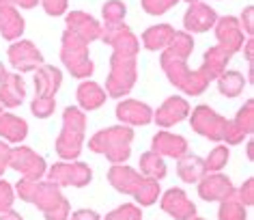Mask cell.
<instances>
[{
	"label": "cell",
	"mask_w": 254,
	"mask_h": 220,
	"mask_svg": "<svg viewBox=\"0 0 254 220\" xmlns=\"http://www.w3.org/2000/svg\"><path fill=\"white\" fill-rule=\"evenodd\" d=\"M101 39L108 46L114 48L112 54V72L108 76L106 89L110 97H123L125 93L131 91L136 82V54L140 43L134 37L125 24H117V26H106L101 30Z\"/></svg>",
	"instance_id": "obj_1"
},
{
	"label": "cell",
	"mask_w": 254,
	"mask_h": 220,
	"mask_svg": "<svg viewBox=\"0 0 254 220\" xmlns=\"http://www.w3.org/2000/svg\"><path fill=\"white\" fill-rule=\"evenodd\" d=\"M192 48H194V41L188 33H175L166 52L162 54V67L173 84H177L179 89L190 93V95H200L209 82L198 73V69L190 72L186 65Z\"/></svg>",
	"instance_id": "obj_2"
},
{
	"label": "cell",
	"mask_w": 254,
	"mask_h": 220,
	"mask_svg": "<svg viewBox=\"0 0 254 220\" xmlns=\"http://www.w3.org/2000/svg\"><path fill=\"white\" fill-rule=\"evenodd\" d=\"M17 194H20V199L28 201V203H35L39 207L46 220H67L69 203L61 194L59 186L52 184V181L39 184V179L37 181L22 179L17 184Z\"/></svg>",
	"instance_id": "obj_3"
},
{
	"label": "cell",
	"mask_w": 254,
	"mask_h": 220,
	"mask_svg": "<svg viewBox=\"0 0 254 220\" xmlns=\"http://www.w3.org/2000/svg\"><path fill=\"white\" fill-rule=\"evenodd\" d=\"M131 138H134L131 128L119 125V128H108V130L97 132V134L91 138L88 147L97 153H104L110 162H117L119 164V162H125L127 158H129Z\"/></svg>",
	"instance_id": "obj_4"
},
{
	"label": "cell",
	"mask_w": 254,
	"mask_h": 220,
	"mask_svg": "<svg viewBox=\"0 0 254 220\" xmlns=\"http://www.w3.org/2000/svg\"><path fill=\"white\" fill-rule=\"evenodd\" d=\"M84 115L80 108H67L63 115V132L56 143V151L61 158L73 160L80 155L82 141H84Z\"/></svg>",
	"instance_id": "obj_5"
},
{
	"label": "cell",
	"mask_w": 254,
	"mask_h": 220,
	"mask_svg": "<svg viewBox=\"0 0 254 220\" xmlns=\"http://www.w3.org/2000/svg\"><path fill=\"white\" fill-rule=\"evenodd\" d=\"M63 63L67 65V69L73 73L75 78H86L93 73V63L88 59V48H86V41L80 39L75 33L71 30H65L63 35Z\"/></svg>",
	"instance_id": "obj_6"
},
{
	"label": "cell",
	"mask_w": 254,
	"mask_h": 220,
	"mask_svg": "<svg viewBox=\"0 0 254 220\" xmlns=\"http://www.w3.org/2000/svg\"><path fill=\"white\" fill-rule=\"evenodd\" d=\"M50 181L56 186H86L93 179L91 168L82 162H61L50 168Z\"/></svg>",
	"instance_id": "obj_7"
},
{
	"label": "cell",
	"mask_w": 254,
	"mask_h": 220,
	"mask_svg": "<svg viewBox=\"0 0 254 220\" xmlns=\"http://www.w3.org/2000/svg\"><path fill=\"white\" fill-rule=\"evenodd\" d=\"M192 130L209 138V141H222L226 130V119L213 112L209 106H198L192 112Z\"/></svg>",
	"instance_id": "obj_8"
},
{
	"label": "cell",
	"mask_w": 254,
	"mask_h": 220,
	"mask_svg": "<svg viewBox=\"0 0 254 220\" xmlns=\"http://www.w3.org/2000/svg\"><path fill=\"white\" fill-rule=\"evenodd\" d=\"M9 166L20 171L24 175V179H30V181H37L46 173V162H43V158L37 155L33 149H28V147L13 149L11 158H9Z\"/></svg>",
	"instance_id": "obj_9"
},
{
	"label": "cell",
	"mask_w": 254,
	"mask_h": 220,
	"mask_svg": "<svg viewBox=\"0 0 254 220\" xmlns=\"http://www.w3.org/2000/svg\"><path fill=\"white\" fill-rule=\"evenodd\" d=\"M162 210L177 220H190L196 216V205L186 197V192L179 188H170L162 199Z\"/></svg>",
	"instance_id": "obj_10"
},
{
	"label": "cell",
	"mask_w": 254,
	"mask_h": 220,
	"mask_svg": "<svg viewBox=\"0 0 254 220\" xmlns=\"http://www.w3.org/2000/svg\"><path fill=\"white\" fill-rule=\"evenodd\" d=\"M215 22H218L215 11L207 7V4H202L200 0L198 2H190V9L186 11V17H183L186 28L192 30V33H205V30L215 26Z\"/></svg>",
	"instance_id": "obj_11"
},
{
	"label": "cell",
	"mask_w": 254,
	"mask_h": 220,
	"mask_svg": "<svg viewBox=\"0 0 254 220\" xmlns=\"http://www.w3.org/2000/svg\"><path fill=\"white\" fill-rule=\"evenodd\" d=\"M198 194L205 201H224L226 197L235 194V188L231 179H226V175H205L198 184Z\"/></svg>",
	"instance_id": "obj_12"
},
{
	"label": "cell",
	"mask_w": 254,
	"mask_h": 220,
	"mask_svg": "<svg viewBox=\"0 0 254 220\" xmlns=\"http://www.w3.org/2000/svg\"><path fill=\"white\" fill-rule=\"evenodd\" d=\"M254 108H252V102H248L244 108L237 112L235 121H226V130H224V138L222 141L231 143V145H237L244 141V136H248L252 132V121H254Z\"/></svg>",
	"instance_id": "obj_13"
},
{
	"label": "cell",
	"mask_w": 254,
	"mask_h": 220,
	"mask_svg": "<svg viewBox=\"0 0 254 220\" xmlns=\"http://www.w3.org/2000/svg\"><path fill=\"white\" fill-rule=\"evenodd\" d=\"M9 59L13 63V67L20 69V72H30V69L39 67L43 63L41 52L30 41L13 43V46L9 48Z\"/></svg>",
	"instance_id": "obj_14"
},
{
	"label": "cell",
	"mask_w": 254,
	"mask_h": 220,
	"mask_svg": "<svg viewBox=\"0 0 254 220\" xmlns=\"http://www.w3.org/2000/svg\"><path fill=\"white\" fill-rule=\"evenodd\" d=\"M215 35H218L220 46L228 50L231 54H235L244 46V33H241V28H239V22L231 15L215 22Z\"/></svg>",
	"instance_id": "obj_15"
},
{
	"label": "cell",
	"mask_w": 254,
	"mask_h": 220,
	"mask_svg": "<svg viewBox=\"0 0 254 220\" xmlns=\"http://www.w3.org/2000/svg\"><path fill=\"white\" fill-rule=\"evenodd\" d=\"M231 56L233 54L222 46L209 48L205 52V61H202V67L198 69V73L207 80V82H211V80H215L222 72H224V67H226V63L231 61Z\"/></svg>",
	"instance_id": "obj_16"
},
{
	"label": "cell",
	"mask_w": 254,
	"mask_h": 220,
	"mask_svg": "<svg viewBox=\"0 0 254 220\" xmlns=\"http://www.w3.org/2000/svg\"><path fill=\"white\" fill-rule=\"evenodd\" d=\"M67 28L75 33L80 39H84L86 43H91L93 39H97L101 35V26L93 20L91 15L82 13V11H73V13L67 15Z\"/></svg>",
	"instance_id": "obj_17"
},
{
	"label": "cell",
	"mask_w": 254,
	"mask_h": 220,
	"mask_svg": "<svg viewBox=\"0 0 254 220\" xmlns=\"http://www.w3.org/2000/svg\"><path fill=\"white\" fill-rule=\"evenodd\" d=\"M190 112V106L183 97H170L164 102V106L155 112V121L162 128H168V125L179 123L181 119H186Z\"/></svg>",
	"instance_id": "obj_18"
},
{
	"label": "cell",
	"mask_w": 254,
	"mask_h": 220,
	"mask_svg": "<svg viewBox=\"0 0 254 220\" xmlns=\"http://www.w3.org/2000/svg\"><path fill=\"white\" fill-rule=\"evenodd\" d=\"M26 89H24V80L17 73H4V78L0 80V102L2 106L15 108L22 104Z\"/></svg>",
	"instance_id": "obj_19"
},
{
	"label": "cell",
	"mask_w": 254,
	"mask_h": 220,
	"mask_svg": "<svg viewBox=\"0 0 254 220\" xmlns=\"http://www.w3.org/2000/svg\"><path fill=\"white\" fill-rule=\"evenodd\" d=\"M153 151L157 155H168V158H181L188 153V143L183 136H175L168 132H160L153 136Z\"/></svg>",
	"instance_id": "obj_20"
},
{
	"label": "cell",
	"mask_w": 254,
	"mask_h": 220,
	"mask_svg": "<svg viewBox=\"0 0 254 220\" xmlns=\"http://www.w3.org/2000/svg\"><path fill=\"white\" fill-rule=\"evenodd\" d=\"M61 82H63V76H61V72L56 67L43 65L41 69H37V76H35L37 97H50V99H54Z\"/></svg>",
	"instance_id": "obj_21"
},
{
	"label": "cell",
	"mask_w": 254,
	"mask_h": 220,
	"mask_svg": "<svg viewBox=\"0 0 254 220\" xmlns=\"http://www.w3.org/2000/svg\"><path fill=\"white\" fill-rule=\"evenodd\" d=\"M117 117L121 121L131 123V125H147L151 121V117H153V112H151L147 104L129 99V102H121L117 106Z\"/></svg>",
	"instance_id": "obj_22"
},
{
	"label": "cell",
	"mask_w": 254,
	"mask_h": 220,
	"mask_svg": "<svg viewBox=\"0 0 254 220\" xmlns=\"http://www.w3.org/2000/svg\"><path fill=\"white\" fill-rule=\"evenodd\" d=\"M108 179H110V184L117 188L119 192H125V194H134L136 188L140 186L142 177L138 175L134 168L129 166H112L110 173H108Z\"/></svg>",
	"instance_id": "obj_23"
},
{
	"label": "cell",
	"mask_w": 254,
	"mask_h": 220,
	"mask_svg": "<svg viewBox=\"0 0 254 220\" xmlns=\"http://www.w3.org/2000/svg\"><path fill=\"white\" fill-rule=\"evenodd\" d=\"M0 33L4 39H17L24 33V17L13 7H0Z\"/></svg>",
	"instance_id": "obj_24"
},
{
	"label": "cell",
	"mask_w": 254,
	"mask_h": 220,
	"mask_svg": "<svg viewBox=\"0 0 254 220\" xmlns=\"http://www.w3.org/2000/svg\"><path fill=\"white\" fill-rule=\"evenodd\" d=\"M177 171H179V177L188 184H196L205 177L207 173V166H205V160H200L198 155H181L179 158V164H177Z\"/></svg>",
	"instance_id": "obj_25"
},
{
	"label": "cell",
	"mask_w": 254,
	"mask_h": 220,
	"mask_svg": "<svg viewBox=\"0 0 254 220\" xmlns=\"http://www.w3.org/2000/svg\"><path fill=\"white\" fill-rule=\"evenodd\" d=\"M28 134V125L15 115H0V136L11 143H20Z\"/></svg>",
	"instance_id": "obj_26"
},
{
	"label": "cell",
	"mask_w": 254,
	"mask_h": 220,
	"mask_svg": "<svg viewBox=\"0 0 254 220\" xmlns=\"http://www.w3.org/2000/svg\"><path fill=\"white\" fill-rule=\"evenodd\" d=\"M175 30L173 26H168V24H160V26H151L149 30H144L142 35V43L147 50H162L166 48L170 39H173Z\"/></svg>",
	"instance_id": "obj_27"
},
{
	"label": "cell",
	"mask_w": 254,
	"mask_h": 220,
	"mask_svg": "<svg viewBox=\"0 0 254 220\" xmlns=\"http://www.w3.org/2000/svg\"><path fill=\"white\" fill-rule=\"evenodd\" d=\"M78 102H80L82 108L95 110L106 102V93L99 84H95V82H82L78 86Z\"/></svg>",
	"instance_id": "obj_28"
},
{
	"label": "cell",
	"mask_w": 254,
	"mask_h": 220,
	"mask_svg": "<svg viewBox=\"0 0 254 220\" xmlns=\"http://www.w3.org/2000/svg\"><path fill=\"white\" fill-rule=\"evenodd\" d=\"M218 86H220V93L226 97H235L244 91L246 86V80L239 72H222L218 76Z\"/></svg>",
	"instance_id": "obj_29"
},
{
	"label": "cell",
	"mask_w": 254,
	"mask_h": 220,
	"mask_svg": "<svg viewBox=\"0 0 254 220\" xmlns=\"http://www.w3.org/2000/svg\"><path fill=\"white\" fill-rule=\"evenodd\" d=\"M140 171L147 175V177L157 179V181H160L162 177H166V164H164V160L155 151H149V153L140 155Z\"/></svg>",
	"instance_id": "obj_30"
},
{
	"label": "cell",
	"mask_w": 254,
	"mask_h": 220,
	"mask_svg": "<svg viewBox=\"0 0 254 220\" xmlns=\"http://www.w3.org/2000/svg\"><path fill=\"white\" fill-rule=\"evenodd\" d=\"M218 216H220V220H246V210H244V205L235 199V194H231V197H226L222 201Z\"/></svg>",
	"instance_id": "obj_31"
},
{
	"label": "cell",
	"mask_w": 254,
	"mask_h": 220,
	"mask_svg": "<svg viewBox=\"0 0 254 220\" xmlns=\"http://www.w3.org/2000/svg\"><path fill=\"white\" fill-rule=\"evenodd\" d=\"M157 194H160V186H157V179H151V177H142L140 186L136 188L134 197L140 201L142 205H151L153 201L157 199Z\"/></svg>",
	"instance_id": "obj_32"
},
{
	"label": "cell",
	"mask_w": 254,
	"mask_h": 220,
	"mask_svg": "<svg viewBox=\"0 0 254 220\" xmlns=\"http://www.w3.org/2000/svg\"><path fill=\"white\" fill-rule=\"evenodd\" d=\"M101 13H104L106 26H117V24H123V17H125V4L121 2V0H110V2H106V4H104Z\"/></svg>",
	"instance_id": "obj_33"
},
{
	"label": "cell",
	"mask_w": 254,
	"mask_h": 220,
	"mask_svg": "<svg viewBox=\"0 0 254 220\" xmlns=\"http://www.w3.org/2000/svg\"><path fill=\"white\" fill-rule=\"evenodd\" d=\"M228 162V149L226 147H215L211 153H209V158L205 160V166L207 171H220L222 166H226Z\"/></svg>",
	"instance_id": "obj_34"
},
{
	"label": "cell",
	"mask_w": 254,
	"mask_h": 220,
	"mask_svg": "<svg viewBox=\"0 0 254 220\" xmlns=\"http://www.w3.org/2000/svg\"><path fill=\"white\" fill-rule=\"evenodd\" d=\"M177 0H142V9L151 15H162L170 7H175Z\"/></svg>",
	"instance_id": "obj_35"
},
{
	"label": "cell",
	"mask_w": 254,
	"mask_h": 220,
	"mask_svg": "<svg viewBox=\"0 0 254 220\" xmlns=\"http://www.w3.org/2000/svg\"><path fill=\"white\" fill-rule=\"evenodd\" d=\"M140 218H142V212L136 210L134 205H121L106 220H140Z\"/></svg>",
	"instance_id": "obj_36"
},
{
	"label": "cell",
	"mask_w": 254,
	"mask_h": 220,
	"mask_svg": "<svg viewBox=\"0 0 254 220\" xmlns=\"http://www.w3.org/2000/svg\"><path fill=\"white\" fill-rule=\"evenodd\" d=\"M54 112V99H50V97H35V102H33V115L35 117H41V119H46L50 117Z\"/></svg>",
	"instance_id": "obj_37"
},
{
	"label": "cell",
	"mask_w": 254,
	"mask_h": 220,
	"mask_svg": "<svg viewBox=\"0 0 254 220\" xmlns=\"http://www.w3.org/2000/svg\"><path fill=\"white\" fill-rule=\"evenodd\" d=\"M13 203V190L7 181H0V212H7Z\"/></svg>",
	"instance_id": "obj_38"
},
{
	"label": "cell",
	"mask_w": 254,
	"mask_h": 220,
	"mask_svg": "<svg viewBox=\"0 0 254 220\" xmlns=\"http://www.w3.org/2000/svg\"><path fill=\"white\" fill-rule=\"evenodd\" d=\"M41 4L50 15H63L67 9V0H41Z\"/></svg>",
	"instance_id": "obj_39"
},
{
	"label": "cell",
	"mask_w": 254,
	"mask_h": 220,
	"mask_svg": "<svg viewBox=\"0 0 254 220\" xmlns=\"http://www.w3.org/2000/svg\"><path fill=\"white\" fill-rule=\"evenodd\" d=\"M9 158H11V149H9V145L0 143V175H2V173H4V168L9 166Z\"/></svg>",
	"instance_id": "obj_40"
},
{
	"label": "cell",
	"mask_w": 254,
	"mask_h": 220,
	"mask_svg": "<svg viewBox=\"0 0 254 220\" xmlns=\"http://www.w3.org/2000/svg\"><path fill=\"white\" fill-rule=\"evenodd\" d=\"M239 199L244 201L246 205H252V179H248L244 186H241L239 190Z\"/></svg>",
	"instance_id": "obj_41"
},
{
	"label": "cell",
	"mask_w": 254,
	"mask_h": 220,
	"mask_svg": "<svg viewBox=\"0 0 254 220\" xmlns=\"http://www.w3.org/2000/svg\"><path fill=\"white\" fill-rule=\"evenodd\" d=\"M39 2V0H0V7H11V4H20L24 9H30L35 7V4Z\"/></svg>",
	"instance_id": "obj_42"
},
{
	"label": "cell",
	"mask_w": 254,
	"mask_h": 220,
	"mask_svg": "<svg viewBox=\"0 0 254 220\" xmlns=\"http://www.w3.org/2000/svg\"><path fill=\"white\" fill-rule=\"evenodd\" d=\"M71 220H99V216L95 212H91V210H78L71 216Z\"/></svg>",
	"instance_id": "obj_43"
},
{
	"label": "cell",
	"mask_w": 254,
	"mask_h": 220,
	"mask_svg": "<svg viewBox=\"0 0 254 220\" xmlns=\"http://www.w3.org/2000/svg\"><path fill=\"white\" fill-rule=\"evenodd\" d=\"M244 24H246L248 35H252V7H248V9L244 11Z\"/></svg>",
	"instance_id": "obj_44"
},
{
	"label": "cell",
	"mask_w": 254,
	"mask_h": 220,
	"mask_svg": "<svg viewBox=\"0 0 254 220\" xmlns=\"http://www.w3.org/2000/svg\"><path fill=\"white\" fill-rule=\"evenodd\" d=\"M0 220H22V216L20 214H15V212H11V210H7L2 216H0Z\"/></svg>",
	"instance_id": "obj_45"
},
{
	"label": "cell",
	"mask_w": 254,
	"mask_h": 220,
	"mask_svg": "<svg viewBox=\"0 0 254 220\" xmlns=\"http://www.w3.org/2000/svg\"><path fill=\"white\" fill-rule=\"evenodd\" d=\"M246 59H248V63L252 65V39L248 41V46H246Z\"/></svg>",
	"instance_id": "obj_46"
},
{
	"label": "cell",
	"mask_w": 254,
	"mask_h": 220,
	"mask_svg": "<svg viewBox=\"0 0 254 220\" xmlns=\"http://www.w3.org/2000/svg\"><path fill=\"white\" fill-rule=\"evenodd\" d=\"M4 73H7V72H4V67H2V63H0V80H2V78H4Z\"/></svg>",
	"instance_id": "obj_47"
},
{
	"label": "cell",
	"mask_w": 254,
	"mask_h": 220,
	"mask_svg": "<svg viewBox=\"0 0 254 220\" xmlns=\"http://www.w3.org/2000/svg\"><path fill=\"white\" fill-rule=\"evenodd\" d=\"M186 2H198V0H186Z\"/></svg>",
	"instance_id": "obj_48"
},
{
	"label": "cell",
	"mask_w": 254,
	"mask_h": 220,
	"mask_svg": "<svg viewBox=\"0 0 254 220\" xmlns=\"http://www.w3.org/2000/svg\"><path fill=\"white\" fill-rule=\"evenodd\" d=\"M190 220H202V218H196V216H194V218H190Z\"/></svg>",
	"instance_id": "obj_49"
},
{
	"label": "cell",
	"mask_w": 254,
	"mask_h": 220,
	"mask_svg": "<svg viewBox=\"0 0 254 220\" xmlns=\"http://www.w3.org/2000/svg\"><path fill=\"white\" fill-rule=\"evenodd\" d=\"M0 115H2V108H0Z\"/></svg>",
	"instance_id": "obj_50"
}]
</instances>
